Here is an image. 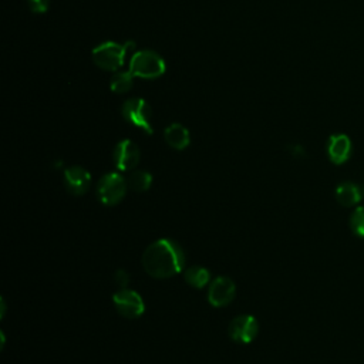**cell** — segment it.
I'll return each instance as SVG.
<instances>
[{
    "label": "cell",
    "instance_id": "6da1fadb",
    "mask_svg": "<svg viewBox=\"0 0 364 364\" xmlns=\"http://www.w3.org/2000/svg\"><path fill=\"white\" fill-rule=\"evenodd\" d=\"M145 272L155 279L172 277L182 272L185 253L172 239H159L151 243L142 256Z\"/></svg>",
    "mask_w": 364,
    "mask_h": 364
},
{
    "label": "cell",
    "instance_id": "8992f818",
    "mask_svg": "<svg viewBox=\"0 0 364 364\" xmlns=\"http://www.w3.org/2000/svg\"><path fill=\"white\" fill-rule=\"evenodd\" d=\"M112 301H114V306L118 310V313L127 318H136L145 310L142 297L136 291L125 289V287L118 290L112 296Z\"/></svg>",
    "mask_w": 364,
    "mask_h": 364
},
{
    "label": "cell",
    "instance_id": "ba28073f",
    "mask_svg": "<svg viewBox=\"0 0 364 364\" xmlns=\"http://www.w3.org/2000/svg\"><path fill=\"white\" fill-rule=\"evenodd\" d=\"M236 294V286L232 279L219 276L216 277L208 290V300L215 307H223L229 304Z\"/></svg>",
    "mask_w": 364,
    "mask_h": 364
},
{
    "label": "cell",
    "instance_id": "4fadbf2b",
    "mask_svg": "<svg viewBox=\"0 0 364 364\" xmlns=\"http://www.w3.org/2000/svg\"><path fill=\"white\" fill-rule=\"evenodd\" d=\"M164 136H165L166 144L178 151L185 149L191 141L189 131L181 124H171L169 127H166Z\"/></svg>",
    "mask_w": 364,
    "mask_h": 364
},
{
    "label": "cell",
    "instance_id": "9c48e42d",
    "mask_svg": "<svg viewBox=\"0 0 364 364\" xmlns=\"http://www.w3.org/2000/svg\"><path fill=\"white\" fill-rule=\"evenodd\" d=\"M114 162L119 171H131L139 162V149L131 139H122L114 148Z\"/></svg>",
    "mask_w": 364,
    "mask_h": 364
},
{
    "label": "cell",
    "instance_id": "9a60e30c",
    "mask_svg": "<svg viewBox=\"0 0 364 364\" xmlns=\"http://www.w3.org/2000/svg\"><path fill=\"white\" fill-rule=\"evenodd\" d=\"M127 185L136 192H145L152 185V175L146 171H135L129 175Z\"/></svg>",
    "mask_w": 364,
    "mask_h": 364
},
{
    "label": "cell",
    "instance_id": "5b68a950",
    "mask_svg": "<svg viewBox=\"0 0 364 364\" xmlns=\"http://www.w3.org/2000/svg\"><path fill=\"white\" fill-rule=\"evenodd\" d=\"M121 112H122V117L134 127L141 128L146 134L154 132L151 125V107L145 100L142 98L127 100L121 108Z\"/></svg>",
    "mask_w": 364,
    "mask_h": 364
},
{
    "label": "cell",
    "instance_id": "ffe728a7",
    "mask_svg": "<svg viewBox=\"0 0 364 364\" xmlns=\"http://www.w3.org/2000/svg\"><path fill=\"white\" fill-rule=\"evenodd\" d=\"M363 196H364V188H363Z\"/></svg>",
    "mask_w": 364,
    "mask_h": 364
},
{
    "label": "cell",
    "instance_id": "2e32d148",
    "mask_svg": "<svg viewBox=\"0 0 364 364\" xmlns=\"http://www.w3.org/2000/svg\"><path fill=\"white\" fill-rule=\"evenodd\" d=\"M132 74L129 71H119L111 78V90L117 94H124L132 88Z\"/></svg>",
    "mask_w": 364,
    "mask_h": 364
},
{
    "label": "cell",
    "instance_id": "7c38bea8",
    "mask_svg": "<svg viewBox=\"0 0 364 364\" xmlns=\"http://www.w3.org/2000/svg\"><path fill=\"white\" fill-rule=\"evenodd\" d=\"M363 198V191L355 185L354 182L344 181L337 185L336 188V199L343 206H354L357 205Z\"/></svg>",
    "mask_w": 364,
    "mask_h": 364
},
{
    "label": "cell",
    "instance_id": "7a4b0ae2",
    "mask_svg": "<svg viewBox=\"0 0 364 364\" xmlns=\"http://www.w3.org/2000/svg\"><path fill=\"white\" fill-rule=\"evenodd\" d=\"M134 46L132 41H127L125 44L105 41L92 50V60L102 70L117 71L124 64L125 54L128 50L134 48Z\"/></svg>",
    "mask_w": 364,
    "mask_h": 364
},
{
    "label": "cell",
    "instance_id": "3957f363",
    "mask_svg": "<svg viewBox=\"0 0 364 364\" xmlns=\"http://www.w3.org/2000/svg\"><path fill=\"white\" fill-rule=\"evenodd\" d=\"M165 71L164 58L152 50L135 53L129 61V73L141 78H156Z\"/></svg>",
    "mask_w": 364,
    "mask_h": 364
},
{
    "label": "cell",
    "instance_id": "277c9868",
    "mask_svg": "<svg viewBox=\"0 0 364 364\" xmlns=\"http://www.w3.org/2000/svg\"><path fill=\"white\" fill-rule=\"evenodd\" d=\"M125 191L127 182L117 172H109L104 175L97 185V196L100 202L105 206H114L119 203L125 195Z\"/></svg>",
    "mask_w": 364,
    "mask_h": 364
},
{
    "label": "cell",
    "instance_id": "d6986e66",
    "mask_svg": "<svg viewBox=\"0 0 364 364\" xmlns=\"http://www.w3.org/2000/svg\"><path fill=\"white\" fill-rule=\"evenodd\" d=\"M115 282H117L121 287H125V286L128 284V282H129L128 273H127L125 270H118V272L115 273Z\"/></svg>",
    "mask_w": 364,
    "mask_h": 364
},
{
    "label": "cell",
    "instance_id": "8fae6325",
    "mask_svg": "<svg viewBox=\"0 0 364 364\" xmlns=\"http://www.w3.org/2000/svg\"><path fill=\"white\" fill-rule=\"evenodd\" d=\"M64 182L70 193L84 195L90 188L91 175L82 166H70L64 171Z\"/></svg>",
    "mask_w": 364,
    "mask_h": 364
},
{
    "label": "cell",
    "instance_id": "5bb4252c",
    "mask_svg": "<svg viewBox=\"0 0 364 364\" xmlns=\"http://www.w3.org/2000/svg\"><path fill=\"white\" fill-rule=\"evenodd\" d=\"M183 277L186 280L188 284L196 287V289H202L203 286H206L210 280V272L205 267L200 266H193L185 270Z\"/></svg>",
    "mask_w": 364,
    "mask_h": 364
},
{
    "label": "cell",
    "instance_id": "e0dca14e",
    "mask_svg": "<svg viewBox=\"0 0 364 364\" xmlns=\"http://www.w3.org/2000/svg\"><path fill=\"white\" fill-rule=\"evenodd\" d=\"M350 228L358 237H364V206H357L350 216Z\"/></svg>",
    "mask_w": 364,
    "mask_h": 364
},
{
    "label": "cell",
    "instance_id": "ac0fdd59",
    "mask_svg": "<svg viewBox=\"0 0 364 364\" xmlns=\"http://www.w3.org/2000/svg\"><path fill=\"white\" fill-rule=\"evenodd\" d=\"M27 3L33 13H46L48 10L50 0H27Z\"/></svg>",
    "mask_w": 364,
    "mask_h": 364
},
{
    "label": "cell",
    "instance_id": "30bf717a",
    "mask_svg": "<svg viewBox=\"0 0 364 364\" xmlns=\"http://www.w3.org/2000/svg\"><path fill=\"white\" fill-rule=\"evenodd\" d=\"M351 151H353V144L346 134H334L328 138L327 155L333 164L341 165L346 161H348Z\"/></svg>",
    "mask_w": 364,
    "mask_h": 364
},
{
    "label": "cell",
    "instance_id": "52a82bcc",
    "mask_svg": "<svg viewBox=\"0 0 364 364\" xmlns=\"http://www.w3.org/2000/svg\"><path fill=\"white\" fill-rule=\"evenodd\" d=\"M228 331L232 340L242 344H247L256 338L259 333V323L253 316H237L230 321Z\"/></svg>",
    "mask_w": 364,
    "mask_h": 364
}]
</instances>
